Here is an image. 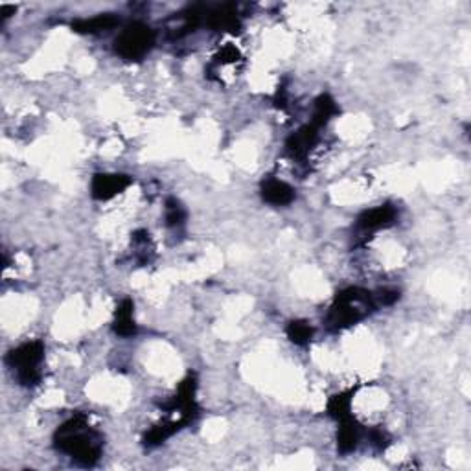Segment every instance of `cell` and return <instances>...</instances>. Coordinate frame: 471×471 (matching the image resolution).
Returning a JSON list of instances; mask_svg holds the SVG:
<instances>
[{
	"mask_svg": "<svg viewBox=\"0 0 471 471\" xmlns=\"http://www.w3.org/2000/svg\"><path fill=\"white\" fill-rule=\"evenodd\" d=\"M54 444L59 451L70 455L82 466H94L101 455V436L89 426L85 414H74L54 435Z\"/></svg>",
	"mask_w": 471,
	"mask_h": 471,
	"instance_id": "cell-1",
	"label": "cell"
},
{
	"mask_svg": "<svg viewBox=\"0 0 471 471\" xmlns=\"http://www.w3.org/2000/svg\"><path fill=\"white\" fill-rule=\"evenodd\" d=\"M374 306H376L374 297L368 291L359 289V287H350V289L340 291L330 309L328 324H330L331 330L348 328L367 317L368 311Z\"/></svg>",
	"mask_w": 471,
	"mask_h": 471,
	"instance_id": "cell-2",
	"label": "cell"
},
{
	"mask_svg": "<svg viewBox=\"0 0 471 471\" xmlns=\"http://www.w3.org/2000/svg\"><path fill=\"white\" fill-rule=\"evenodd\" d=\"M43 355H45L43 343L33 340V343H26V345H21L18 348L11 350L6 358V362L15 370L21 385L32 387L37 385L41 379L39 365L43 361Z\"/></svg>",
	"mask_w": 471,
	"mask_h": 471,
	"instance_id": "cell-3",
	"label": "cell"
},
{
	"mask_svg": "<svg viewBox=\"0 0 471 471\" xmlns=\"http://www.w3.org/2000/svg\"><path fill=\"white\" fill-rule=\"evenodd\" d=\"M155 45V32L142 23H133L114 41V50L127 61H138Z\"/></svg>",
	"mask_w": 471,
	"mask_h": 471,
	"instance_id": "cell-4",
	"label": "cell"
},
{
	"mask_svg": "<svg viewBox=\"0 0 471 471\" xmlns=\"http://www.w3.org/2000/svg\"><path fill=\"white\" fill-rule=\"evenodd\" d=\"M131 184V179L123 173H96L92 177L91 194L94 199L107 201L114 195L122 194L127 186Z\"/></svg>",
	"mask_w": 471,
	"mask_h": 471,
	"instance_id": "cell-5",
	"label": "cell"
},
{
	"mask_svg": "<svg viewBox=\"0 0 471 471\" xmlns=\"http://www.w3.org/2000/svg\"><path fill=\"white\" fill-rule=\"evenodd\" d=\"M317 131L318 129L315 126H306L287 138L286 151L291 159L302 160L308 157L309 150H311L313 145H315V142H317V138H318Z\"/></svg>",
	"mask_w": 471,
	"mask_h": 471,
	"instance_id": "cell-6",
	"label": "cell"
},
{
	"mask_svg": "<svg viewBox=\"0 0 471 471\" xmlns=\"http://www.w3.org/2000/svg\"><path fill=\"white\" fill-rule=\"evenodd\" d=\"M396 219V210L390 204H383L377 209L367 210L358 218V227L365 232H374L392 225Z\"/></svg>",
	"mask_w": 471,
	"mask_h": 471,
	"instance_id": "cell-7",
	"label": "cell"
},
{
	"mask_svg": "<svg viewBox=\"0 0 471 471\" xmlns=\"http://www.w3.org/2000/svg\"><path fill=\"white\" fill-rule=\"evenodd\" d=\"M262 197L265 203L275 206H286L294 199V190L287 182L278 179H269L262 186Z\"/></svg>",
	"mask_w": 471,
	"mask_h": 471,
	"instance_id": "cell-8",
	"label": "cell"
},
{
	"mask_svg": "<svg viewBox=\"0 0 471 471\" xmlns=\"http://www.w3.org/2000/svg\"><path fill=\"white\" fill-rule=\"evenodd\" d=\"M133 309H135V304L133 300L126 299L120 302V306L116 308L114 313V333H118L120 337H131L136 333V324L135 318H133Z\"/></svg>",
	"mask_w": 471,
	"mask_h": 471,
	"instance_id": "cell-9",
	"label": "cell"
},
{
	"mask_svg": "<svg viewBox=\"0 0 471 471\" xmlns=\"http://www.w3.org/2000/svg\"><path fill=\"white\" fill-rule=\"evenodd\" d=\"M359 442V426L352 416L340 421L339 433H337V448L340 453H350L358 448Z\"/></svg>",
	"mask_w": 471,
	"mask_h": 471,
	"instance_id": "cell-10",
	"label": "cell"
},
{
	"mask_svg": "<svg viewBox=\"0 0 471 471\" xmlns=\"http://www.w3.org/2000/svg\"><path fill=\"white\" fill-rule=\"evenodd\" d=\"M118 24V18L114 15H98L92 18H83V21H76L72 24V30L79 33H100L105 30H111Z\"/></svg>",
	"mask_w": 471,
	"mask_h": 471,
	"instance_id": "cell-11",
	"label": "cell"
},
{
	"mask_svg": "<svg viewBox=\"0 0 471 471\" xmlns=\"http://www.w3.org/2000/svg\"><path fill=\"white\" fill-rule=\"evenodd\" d=\"M337 113H339V107H337L336 100H333L330 94L318 96L317 101H315V113H313L311 126H315L317 129L322 126H326Z\"/></svg>",
	"mask_w": 471,
	"mask_h": 471,
	"instance_id": "cell-12",
	"label": "cell"
},
{
	"mask_svg": "<svg viewBox=\"0 0 471 471\" xmlns=\"http://www.w3.org/2000/svg\"><path fill=\"white\" fill-rule=\"evenodd\" d=\"M186 423H188V421H186L184 418H179V421H172V423H162V426L153 427V429L144 436V444L148 445V448H155V445L162 444L170 436L175 435L177 431L182 429Z\"/></svg>",
	"mask_w": 471,
	"mask_h": 471,
	"instance_id": "cell-13",
	"label": "cell"
},
{
	"mask_svg": "<svg viewBox=\"0 0 471 471\" xmlns=\"http://www.w3.org/2000/svg\"><path fill=\"white\" fill-rule=\"evenodd\" d=\"M352 390L350 392H340V394H336L333 398L328 401V414L331 418H336V420L343 421L346 418L352 416Z\"/></svg>",
	"mask_w": 471,
	"mask_h": 471,
	"instance_id": "cell-14",
	"label": "cell"
},
{
	"mask_svg": "<svg viewBox=\"0 0 471 471\" xmlns=\"http://www.w3.org/2000/svg\"><path fill=\"white\" fill-rule=\"evenodd\" d=\"M209 24L216 30H234L238 28V17L231 6H223L209 15Z\"/></svg>",
	"mask_w": 471,
	"mask_h": 471,
	"instance_id": "cell-15",
	"label": "cell"
},
{
	"mask_svg": "<svg viewBox=\"0 0 471 471\" xmlns=\"http://www.w3.org/2000/svg\"><path fill=\"white\" fill-rule=\"evenodd\" d=\"M286 333H287V337H289L291 343H294V345H299V346H304V345H308L309 340H311L313 328L309 326L306 321H293V322H289V326H287Z\"/></svg>",
	"mask_w": 471,
	"mask_h": 471,
	"instance_id": "cell-16",
	"label": "cell"
},
{
	"mask_svg": "<svg viewBox=\"0 0 471 471\" xmlns=\"http://www.w3.org/2000/svg\"><path fill=\"white\" fill-rule=\"evenodd\" d=\"M186 221V210L182 209V204L177 199L166 201V223L168 227H182Z\"/></svg>",
	"mask_w": 471,
	"mask_h": 471,
	"instance_id": "cell-17",
	"label": "cell"
},
{
	"mask_svg": "<svg viewBox=\"0 0 471 471\" xmlns=\"http://www.w3.org/2000/svg\"><path fill=\"white\" fill-rule=\"evenodd\" d=\"M370 440H372V444L376 445V448H379V449H385L387 445L390 444L389 433L381 429V427H376V429L370 431Z\"/></svg>",
	"mask_w": 471,
	"mask_h": 471,
	"instance_id": "cell-18",
	"label": "cell"
},
{
	"mask_svg": "<svg viewBox=\"0 0 471 471\" xmlns=\"http://www.w3.org/2000/svg\"><path fill=\"white\" fill-rule=\"evenodd\" d=\"M398 299H399L398 291L385 289V291H381V293L377 294V304H383V306H390V304H394Z\"/></svg>",
	"mask_w": 471,
	"mask_h": 471,
	"instance_id": "cell-19",
	"label": "cell"
}]
</instances>
